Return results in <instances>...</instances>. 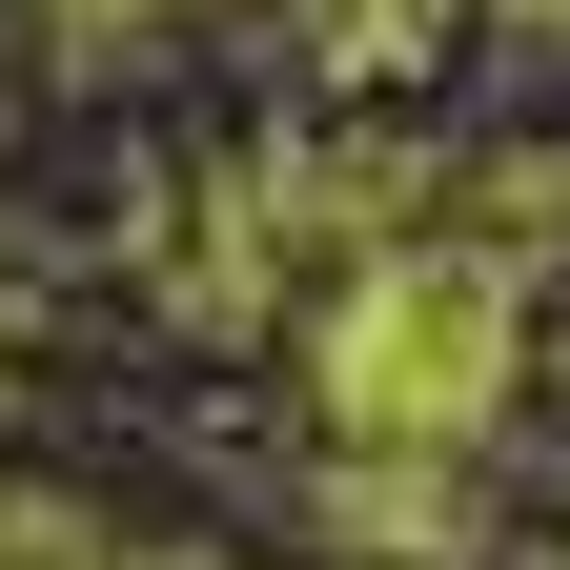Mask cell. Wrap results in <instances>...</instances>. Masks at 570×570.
Here are the masks:
<instances>
[{
    "mask_svg": "<svg viewBox=\"0 0 570 570\" xmlns=\"http://www.w3.org/2000/svg\"><path fill=\"white\" fill-rule=\"evenodd\" d=\"M489 346H510V285H489V265H387L326 367H346L367 428H469L489 407Z\"/></svg>",
    "mask_w": 570,
    "mask_h": 570,
    "instance_id": "6da1fadb",
    "label": "cell"
}]
</instances>
